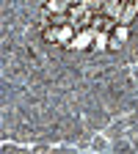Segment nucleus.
<instances>
[{
  "mask_svg": "<svg viewBox=\"0 0 138 154\" xmlns=\"http://www.w3.org/2000/svg\"><path fill=\"white\" fill-rule=\"evenodd\" d=\"M138 0H42L44 42L75 52H113L127 42Z\"/></svg>",
  "mask_w": 138,
  "mask_h": 154,
  "instance_id": "obj_1",
  "label": "nucleus"
}]
</instances>
